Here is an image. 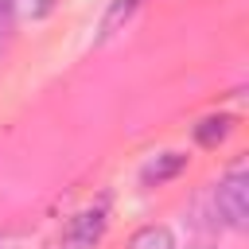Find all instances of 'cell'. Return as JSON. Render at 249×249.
I'll return each instance as SVG.
<instances>
[{
  "mask_svg": "<svg viewBox=\"0 0 249 249\" xmlns=\"http://www.w3.org/2000/svg\"><path fill=\"white\" fill-rule=\"evenodd\" d=\"M214 214H218L222 226H230L237 233L249 226V175H245V163L230 167L214 183Z\"/></svg>",
  "mask_w": 249,
  "mask_h": 249,
  "instance_id": "cell-1",
  "label": "cell"
},
{
  "mask_svg": "<svg viewBox=\"0 0 249 249\" xmlns=\"http://www.w3.org/2000/svg\"><path fill=\"white\" fill-rule=\"evenodd\" d=\"M183 156L179 152H163V156H156L152 163H144V171H140V179L148 183V187H160V183H167V179H175L179 171H183Z\"/></svg>",
  "mask_w": 249,
  "mask_h": 249,
  "instance_id": "cell-2",
  "label": "cell"
},
{
  "mask_svg": "<svg viewBox=\"0 0 249 249\" xmlns=\"http://www.w3.org/2000/svg\"><path fill=\"white\" fill-rule=\"evenodd\" d=\"M128 249H179V245H175V233L167 226H148L128 241Z\"/></svg>",
  "mask_w": 249,
  "mask_h": 249,
  "instance_id": "cell-3",
  "label": "cell"
},
{
  "mask_svg": "<svg viewBox=\"0 0 249 249\" xmlns=\"http://www.w3.org/2000/svg\"><path fill=\"white\" fill-rule=\"evenodd\" d=\"M230 124H233L230 117H206V121L195 128V140L206 144V148H214V144H222V140L230 136Z\"/></svg>",
  "mask_w": 249,
  "mask_h": 249,
  "instance_id": "cell-4",
  "label": "cell"
},
{
  "mask_svg": "<svg viewBox=\"0 0 249 249\" xmlns=\"http://www.w3.org/2000/svg\"><path fill=\"white\" fill-rule=\"evenodd\" d=\"M101 226H105V206H97V210H89V214H82V218H78V226H74V241H78V245L97 241Z\"/></svg>",
  "mask_w": 249,
  "mask_h": 249,
  "instance_id": "cell-5",
  "label": "cell"
},
{
  "mask_svg": "<svg viewBox=\"0 0 249 249\" xmlns=\"http://www.w3.org/2000/svg\"><path fill=\"white\" fill-rule=\"evenodd\" d=\"M54 4L58 0H4V8L12 16H19V19H43V16L54 12Z\"/></svg>",
  "mask_w": 249,
  "mask_h": 249,
  "instance_id": "cell-6",
  "label": "cell"
},
{
  "mask_svg": "<svg viewBox=\"0 0 249 249\" xmlns=\"http://www.w3.org/2000/svg\"><path fill=\"white\" fill-rule=\"evenodd\" d=\"M132 8H136V0H117V4L109 8L105 23H101V35H109V31H113V27H117V23H121V19H124V16L132 12Z\"/></svg>",
  "mask_w": 249,
  "mask_h": 249,
  "instance_id": "cell-7",
  "label": "cell"
},
{
  "mask_svg": "<svg viewBox=\"0 0 249 249\" xmlns=\"http://www.w3.org/2000/svg\"><path fill=\"white\" fill-rule=\"evenodd\" d=\"M8 27H12V12H8L4 0H0V51L8 47Z\"/></svg>",
  "mask_w": 249,
  "mask_h": 249,
  "instance_id": "cell-8",
  "label": "cell"
}]
</instances>
